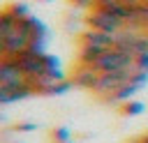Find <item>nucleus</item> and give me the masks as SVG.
Instances as JSON below:
<instances>
[{
    "instance_id": "obj_1",
    "label": "nucleus",
    "mask_w": 148,
    "mask_h": 143,
    "mask_svg": "<svg viewBox=\"0 0 148 143\" xmlns=\"http://www.w3.org/2000/svg\"><path fill=\"white\" fill-rule=\"evenodd\" d=\"M35 21L30 18H18L9 30H7V55L18 58L21 53L30 51L35 44Z\"/></svg>"
},
{
    "instance_id": "obj_2",
    "label": "nucleus",
    "mask_w": 148,
    "mask_h": 143,
    "mask_svg": "<svg viewBox=\"0 0 148 143\" xmlns=\"http://www.w3.org/2000/svg\"><path fill=\"white\" fill-rule=\"evenodd\" d=\"M132 65H136V58L130 55L127 51H123L120 46H113L111 51L102 53L97 60L90 62V67H95L99 74H106V72H125Z\"/></svg>"
},
{
    "instance_id": "obj_3",
    "label": "nucleus",
    "mask_w": 148,
    "mask_h": 143,
    "mask_svg": "<svg viewBox=\"0 0 148 143\" xmlns=\"http://www.w3.org/2000/svg\"><path fill=\"white\" fill-rule=\"evenodd\" d=\"M113 46H116V37L95 30V32H90V35L86 37V42H83V51H81V58L86 60V65H90L92 60H97L102 53L111 51Z\"/></svg>"
},
{
    "instance_id": "obj_4",
    "label": "nucleus",
    "mask_w": 148,
    "mask_h": 143,
    "mask_svg": "<svg viewBox=\"0 0 148 143\" xmlns=\"http://www.w3.org/2000/svg\"><path fill=\"white\" fill-rule=\"evenodd\" d=\"M90 25H92L95 30H99V32H106V35L116 37V35H118L127 23H125V21H120L118 16H113V14L104 12V9H95V14L90 16Z\"/></svg>"
},
{
    "instance_id": "obj_5",
    "label": "nucleus",
    "mask_w": 148,
    "mask_h": 143,
    "mask_svg": "<svg viewBox=\"0 0 148 143\" xmlns=\"http://www.w3.org/2000/svg\"><path fill=\"white\" fill-rule=\"evenodd\" d=\"M30 78L25 76V72L18 67L16 60H7L0 62V85H28Z\"/></svg>"
},
{
    "instance_id": "obj_6",
    "label": "nucleus",
    "mask_w": 148,
    "mask_h": 143,
    "mask_svg": "<svg viewBox=\"0 0 148 143\" xmlns=\"http://www.w3.org/2000/svg\"><path fill=\"white\" fill-rule=\"evenodd\" d=\"M35 85L28 83V85H0V101H16V99H23L28 95H32Z\"/></svg>"
},
{
    "instance_id": "obj_7",
    "label": "nucleus",
    "mask_w": 148,
    "mask_h": 143,
    "mask_svg": "<svg viewBox=\"0 0 148 143\" xmlns=\"http://www.w3.org/2000/svg\"><path fill=\"white\" fill-rule=\"evenodd\" d=\"M0 53H7V32L0 25Z\"/></svg>"
},
{
    "instance_id": "obj_8",
    "label": "nucleus",
    "mask_w": 148,
    "mask_h": 143,
    "mask_svg": "<svg viewBox=\"0 0 148 143\" xmlns=\"http://www.w3.org/2000/svg\"><path fill=\"white\" fill-rule=\"evenodd\" d=\"M79 7H90V5H95V0H74Z\"/></svg>"
},
{
    "instance_id": "obj_9",
    "label": "nucleus",
    "mask_w": 148,
    "mask_h": 143,
    "mask_svg": "<svg viewBox=\"0 0 148 143\" xmlns=\"http://www.w3.org/2000/svg\"><path fill=\"white\" fill-rule=\"evenodd\" d=\"M143 23H148V5H143Z\"/></svg>"
},
{
    "instance_id": "obj_10",
    "label": "nucleus",
    "mask_w": 148,
    "mask_h": 143,
    "mask_svg": "<svg viewBox=\"0 0 148 143\" xmlns=\"http://www.w3.org/2000/svg\"><path fill=\"white\" fill-rule=\"evenodd\" d=\"M125 2H130V5H141L139 0H125Z\"/></svg>"
},
{
    "instance_id": "obj_11",
    "label": "nucleus",
    "mask_w": 148,
    "mask_h": 143,
    "mask_svg": "<svg viewBox=\"0 0 148 143\" xmlns=\"http://www.w3.org/2000/svg\"><path fill=\"white\" fill-rule=\"evenodd\" d=\"M141 143H148V138H143V141H141Z\"/></svg>"
}]
</instances>
